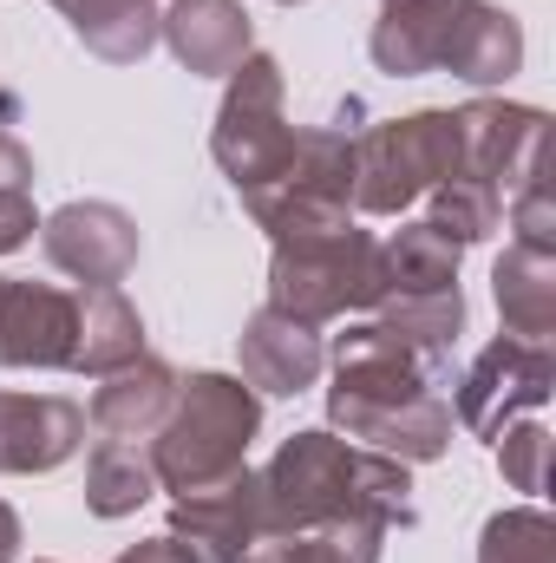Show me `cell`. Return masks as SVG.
<instances>
[{
  "instance_id": "cell-8",
  "label": "cell",
  "mask_w": 556,
  "mask_h": 563,
  "mask_svg": "<svg viewBox=\"0 0 556 563\" xmlns=\"http://www.w3.org/2000/svg\"><path fill=\"white\" fill-rule=\"evenodd\" d=\"M556 394V361L551 341H518L498 334L458 380V426L478 439H498L518 413H537Z\"/></svg>"
},
{
  "instance_id": "cell-23",
  "label": "cell",
  "mask_w": 556,
  "mask_h": 563,
  "mask_svg": "<svg viewBox=\"0 0 556 563\" xmlns=\"http://www.w3.org/2000/svg\"><path fill=\"white\" fill-rule=\"evenodd\" d=\"M374 321H380L400 347H413L432 374H445V361H452V347H458V334H465V295H458V288H445V295H387V301L374 308Z\"/></svg>"
},
{
  "instance_id": "cell-6",
  "label": "cell",
  "mask_w": 556,
  "mask_h": 563,
  "mask_svg": "<svg viewBox=\"0 0 556 563\" xmlns=\"http://www.w3.org/2000/svg\"><path fill=\"white\" fill-rule=\"evenodd\" d=\"M243 210L276 243L281 236H314V230L354 223V132H341V125L294 132L288 164L263 190H243Z\"/></svg>"
},
{
  "instance_id": "cell-11",
  "label": "cell",
  "mask_w": 556,
  "mask_h": 563,
  "mask_svg": "<svg viewBox=\"0 0 556 563\" xmlns=\"http://www.w3.org/2000/svg\"><path fill=\"white\" fill-rule=\"evenodd\" d=\"M170 538L197 563H236L256 538H263V478L243 465L236 478L190 492L170 505Z\"/></svg>"
},
{
  "instance_id": "cell-20",
  "label": "cell",
  "mask_w": 556,
  "mask_h": 563,
  "mask_svg": "<svg viewBox=\"0 0 556 563\" xmlns=\"http://www.w3.org/2000/svg\"><path fill=\"white\" fill-rule=\"evenodd\" d=\"M491 295H498L504 334H518V341H551V328H556V250L504 243V256H498V269H491Z\"/></svg>"
},
{
  "instance_id": "cell-30",
  "label": "cell",
  "mask_w": 556,
  "mask_h": 563,
  "mask_svg": "<svg viewBox=\"0 0 556 563\" xmlns=\"http://www.w3.org/2000/svg\"><path fill=\"white\" fill-rule=\"evenodd\" d=\"M33 230H40L33 197H26V190H0V256L26 250V243H33Z\"/></svg>"
},
{
  "instance_id": "cell-18",
  "label": "cell",
  "mask_w": 556,
  "mask_h": 563,
  "mask_svg": "<svg viewBox=\"0 0 556 563\" xmlns=\"http://www.w3.org/2000/svg\"><path fill=\"white\" fill-rule=\"evenodd\" d=\"M144 354V314L119 288H79V321H73V354L66 374L105 380L119 367H132Z\"/></svg>"
},
{
  "instance_id": "cell-27",
  "label": "cell",
  "mask_w": 556,
  "mask_h": 563,
  "mask_svg": "<svg viewBox=\"0 0 556 563\" xmlns=\"http://www.w3.org/2000/svg\"><path fill=\"white\" fill-rule=\"evenodd\" d=\"M478 563H556V525L537 505L498 511L478 531Z\"/></svg>"
},
{
  "instance_id": "cell-16",
  "label": "cell",
  "mask_w": 556,
  "mask_h": 563,
  "mask_svg": "<svg viewBox=\"0 0 556 563\" xmlns=\"http://www.w3.org/2000/svg\"><path fill=\"white\" fill-rule=\"evenodd\" d=\"M177 387H184V374H177L170 361L138 354L132 367H119V374L99 380V394H92V407H86V426H92L99 439L151 445L157 426H164V413H170V400H177Z\"/></svg>"
},
{
  "instance_id": "cell-29",
  "label": "cell",
  "mask_w": 556,
  "mask_h": 563,
  "mask_svg": "<svg viewBox=\"0 0 556 563\" xmlns=\"http://www.w3.org/2000/svg\"><path fill=\"white\" fill-rule=\"evenodd\" d=\"M511 243H537V250H556V217H551V190H544V177L537 184H524L518 197H511Z\"/></svg>"
},
{
  "instance_id": "cell-15",
  "label": "cell",
  "mask_w": 556,
  "mask_h": 563,
  "mask_svg": "<svg viewBox=\"0 0 556 563\" xmlns=\"http://www.w3.org/2000/svg\"><path fill=\"white\" fill-rule=\"evenodd\" d=\"M236 361H243V387L256 394H276V400H294L321 380L327 367V347L308 321H288L276 308H256L236 334Z\"/></svg>"
},
{
  "instance_id": "cell-10",
  "label": "cell",
  "mask_w": 556,
  "mask_h": 563,
  "mask_svg": "<svg viewBox=\"0 0 556 563\" xmlns=\"http://www.w3.org/2000/svg\"><path fill=\"white\" fill-rule=\"evenodd\" d=\"M40 250L79 288H119L138 269V223H132V210L86 197V203H66L40 223Z\"/></svg>"
},
{
  "instance_id": "cell-22",
  "label": "cell",
  "mask_w": 556,
  "mask_h": 563,
  "mask_svg": "<svg viewBox=\"0 0 556 563\" xmlns=\"http://www.w3.org/2000/svg\"><path fill=\"white\" fill-rule=\"evenodd\" d=\"M380 544H387V525L341 518L314 531H263L236 563H380Z\"/></svg>"
},
{
  "instance_id": "cell-28",
  "label": "cell",
  "mask_w": 556,
  "mask_h": 563,
  "mask_svg": "<svg viewBox=\"0 0 556 563\" xmlns=\"http://www.w3.org/2000/svg\"><path fill=\"white\" fill-rule=\"evenodd\" d=\"M491 445H498V472H504V485L537 498L544 478H551V426L544 420H511Z\"/></svg>"
},
{
  "instance_id": "cell-19",
  "label": "cell",
  "mask_w": 556,
  "mask_h": 563,
  "mask_svg": "<svg viewBox=\"0 0 556 563\" xmlns=\"http://www.w3.org/2000/svg\"><path fill=\"white\" fill-rule=\"evenodd\" d=\"M452 13H458V0H387L380 20H374V33H367L374 66L393 73V79L438 73L445 33H452Z\"/></svg>"
},
{
  "instance_id": "cell-33",
  "label": "cell",
  "mask_w": 556,
  "mask_h": 563,
  "mask_svg": "<svg viewBox=\"0 0 556 563\" xmlns=\"http://www.w3.org/2000/svg\"><path fill=\"white\" fill-rule=\"evenodd\" d=\"M20 558V518H13V505L0 498V563Z\"/></svg>"
},
{
  "instance_id": "cell-31",
  "label": "cell",
  "mask_w": 556,
  "mask_h": 563,
  "mask_svg": "<svg viewBox=\"0 0 556 563\" xmlns=\"http://www.w3.org/2000/svg\"><path fill=\"white\" fill-rule=\"evenodd\" d=\"M26 184H33V151L13 132H0V190H26Z\"/></svg>"
},
{
  "instance_id": "cell-3",
  "label": "cell",
  "mask_w": 556,
  "mask_h": 563,
  "mask_svg": "<svg viewBox=\"0 0 556 563\" xmlns=\"http://www.w3.org/2000/svg\"><path fill=\"white\" fill-rule=\"evenodd\" d=\"M263 426L256 387H243L236 374H190L170 400V413L151 439V465H157V492H210L223 478H236L249 465V439Z\"/></svg>"
},
{
  "instance_id": "cell-7",
  "label": "cell",
  "mask_w": 556,
  "mask_h": 563,
  "mask_svg": "<svg viewBox=\"0 0 556 563\" xmlns=\"http://www.w3.org/2000/svg\"><path fill=\"white\" fill-rule=\"evenodd\" d=\"M281 99H288V79H281L276 53H249L230 73L223 112H216V132H210V157L223 164V177L236 184V197L263 190L288 164V151H294V125H288Z\"/></svg>"
},
{
  "instance_id": "cell-25",
  "label": "cell",
  "mask_w": 556,
  "mask_h": 563,
  "mask_svg": "<svg viewBox=\"0 0 556 563\" xmlns=\"http://www.w3.org/2000/svg\"><path fill=\"white\" fill-rule=\"evenodd\" d=\"M380 269H387V295H445V288H458V243H445L419 217L380 243Z\"/></svg>"
},
{
  "instance_id": "cell-26",
  "label": "cell",
  "mask_w": 556,
  "mask_h": 563,
  "mask_svg": "<svg viewBox=\"0 0 556 563\" xmlns=\"http://www.w3.org/2000/svg\"><path fill=\"white\" fill-rule=\"evenodd\" d=\"M432 197V210H425V223L445 236V243H485L498 223H504V197L491 190V184H478V177H445L438 190H425Z\"/></svg>"
},
{
  "instance_id": "cell-1",
  "label": "cell",
  "mask_w": 556,
  "mask_h": 563,
  "mask_svg": "<svg viewBox=\"0 0 556 563\" xmlns=\"http://www.w3.org/2000/svg\"><path fill=\"white\" fill-rule=\"evenodd\" d=\"M334 387H327V420L334 432L360 439L367 452H387L400 465L445 459L452 445V407L438 400V374L400 347L380 321H360L334 341L327 354Z\"/></svg>"
},
{
  "instance_id": "cell-2",
  "label": "cell",
  "mask_w": 556,
  "mask_h": 563,
  "mask_svg": "<svg viewBox=\"0 0 556 563\" xmlns=\"http://www.w3.org/2000/svg\"><path fill=\"white\" fill-rule=\"evenodd\" d=\"M256 478H263V531H314L341 518H374L387 531L413 525V472L334 432H288Z\"/></svg>"
},
{
  "instance_id": "cell-17",
  "label": "cell",
  "mask_w": 556,
  "mask_h": 563,
  "mask_svg": "<svg viewBox=\"0 0 556 563\" xmlns=\"http://www.w3.org/2000/svg\"><path fill=\"white\" fill-rule=\"evenodd\" d=\"M518 66H524V26H518V13H504L491 0H458L445 53H438V73H452V79H465V86L485 92V86H504Z\"/></svg>"
},
{
  "instance_id": "cell-5",
  "label": "cell",
  "mask_w": 556,
  "mask_h": 563,
  "mask_svg": "<svg viewBox=\"0 0 556 563\" xmlns=\"http://www.w3.org/2000/svg\"><path fill=\"white\" fill-rule=\"evenodd\" d=\"M445 177H465L458 119L452 112H407L354 139V210L400 217Z\"/></svg>"
},
{
  "instance_id": "cell-14",
  "label": "cell",
  "mask_w": 556,
  "mask_h": 563,
  "mask_svg": "<svg viewBox=\"0 0 556 563\" xmlns=\"http://www.w3.org/2000/svg\"><path fill=\"white\" fill-rule=\"evenodd\" d=\"M157 40L197 79H230L256 53V26H249L243 0H170L157 13Z\"/></svg>"
},
{
  "instance_id": "cell-32",
  "label": "cell",
  "mask_w": 556,
  "mask_h": 563,
  "mask_svg": "<svg viewBox=\"0 0 556 563\" xmlns=\"http://www.w3.org/2000/svg\"><path fill=\"white\" fill-rule=\"evenodd\" d=\"M112 563H197V558H190V551L164 531V538H144V544H132V551H119Z\"/></svg>"
},
{
  "instance_id": "cell-4",
  "label": "cell",
  "mask_w": 556,
  "mask_h": 563,
  "mask_svg": "<svg viewBox=\"0 0 556 563\" xmlns=\"http://www.w3.org/2000/svg\"><path fill=\"white\" fill-rule=\"evenodd\" d=\"M387 301V269H380V243L354 223L341 230H314V236H281L269 256V301L288 321H334L347 308H380Z\"/></svg>"
},
{
  "instance_id": "cell-34",
  "label": "cell",
  "mask_w": 556,
  "mask_h": 563,
  "mask_svg": "<svg viewBox=\"0 0 556 563\" xmlns=\"http://www.w3.org/2000/svg\"><path fill=\"white\" fill-rule=\"evenodd\" d=\"M276 7H301V0H276Z\"/></svg>"
},
{
  "instance_id": "cell-21",
  "label": "cell",
  "mask_w": 556,
  "mask_h": 563,
  "mask_svg": "<svg viewBox=\"0 0 556 563\" xmlns=\"http://www.w3.org/2000/svg\"><path fill=\"white\" fill-rule=\"evenodd\" d=\"M79 46L105 66H138L157 46V7L151 0H66L59 7Z\"/></svg>"
},
{
  "instance_id": "cell-13",
  "label": "cell",
  "mask_w": 556,
  "mask_h": 563,
  "mask_svg": "<svg viewBox=\"0 0 556 563\" xmlns=\"http://www.w3.org/2000/svg\"><path fill=\"white\" fill-rule=\"evenodd\" d=\"M86 445V407L66 394H0V472L40 478Z\"/></svg>"
},
{
  "instance_id": "cell-12",
  "label": "cell",
  "mask_w": 556,
  "mask_h": 563,
  "mask_svg": "<svg viewBox=\"0 0 556 563\" xmlns=\"http://www.w3.org/2000/svg\"><path fill=\"white\" fill-rule=\"evenodd\" d=\"M79 288L0 276V367H66Z\"/></svg>"
},
{
  "instance_id": "cell-24",
  "label": "cell",
  "mask_w": 556,
  "mask_h": 563,
  "mask_svg": "<svg viewBox=\"0 0 556 563\" xmlns=\"http://www.w3.org/2000/svg\"><path fill=\"white\" fill-rule=\"evenodd\" d=\"M151 492H157L151 445H132V439L92 445V465H86V511L92 518H132L138 505H151Z\"/></svg>"
},
{
  "instance_id": "cell-9",
  "label": "cell",
  "mask_w": 556,
  "mask_h": 563,
  "mask_svg": "<svg viewBox=\"0 0 556 563\" xmlns=\"http://www.w3.org/2000/svg\"><path fill=\"white\" fill-rule=\"evenodd\" d=\"M458 119V151H465V177L491 184L504 203L544 177V112L537 106H504V99H471L452 112Z\"/></svg>"
}]
</instances>
